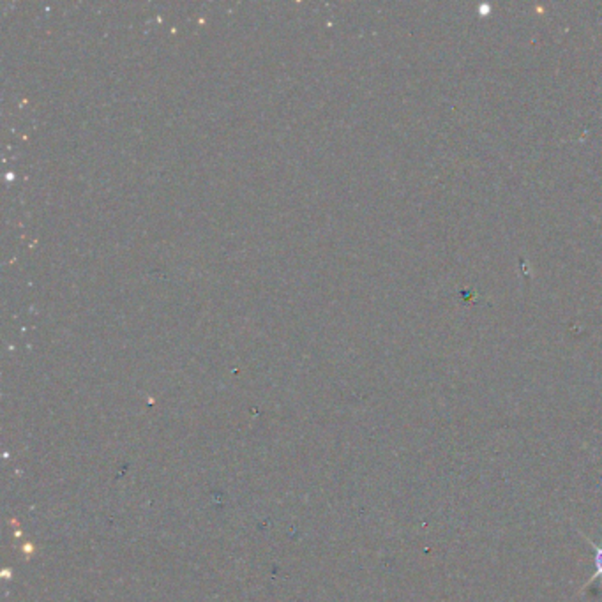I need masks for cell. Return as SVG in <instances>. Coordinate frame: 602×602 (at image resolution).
<instances>
[{"label":"cell","instance_id":"1","mask_svg":"<svg viewBox=\"0 0 602 602\" xmlns=\"http://www.w3.org/2000/svg\"><path fill=\"white\" fill-rule=\"evenodd\" d=\"M580 533H581V537H583V539L587 540L588 544H590L591 549H594V551H595V558H594L595 560V574H594V576H591V580L588 581V583H584L583 590H587V588L590 587V584L594 583V581L602 580V546H597V544H595V542H591L590 537L584 535L583 532H580Z\"/></svg>","mask_w":602,"mask_h":602}]
</instances>
